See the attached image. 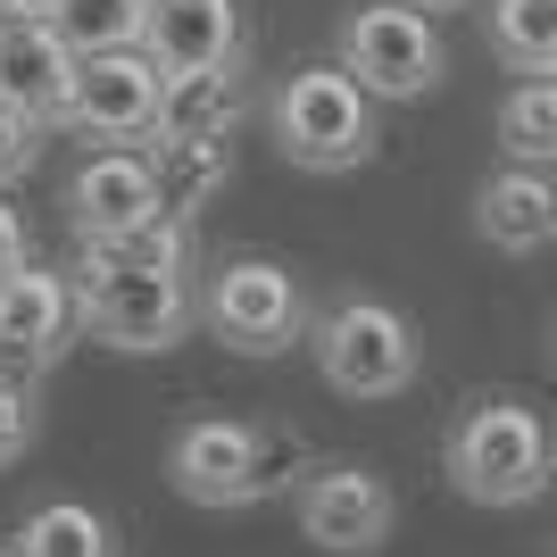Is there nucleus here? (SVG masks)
I'll list each match as a JSON object with an SVG mask.
<instances>
[{
	"mask_svg": "<svg viewBox=\"0 0 557 557\" xmlns=\"http://www.w3.org/2000/svg\"><path fill=\"white\" fill-rule=\"evenodd\" d=\"M442 466L474 508H524L557 483V433L524 399H466L442 442Z\"/></svg>",
	"mask_w": 557,
	"mask_h": 557,
	"instance_id": "nucleus-1",
	"label": "nucleus"
},
{
	"mask_svg": "<svg viewBox=\"0 0 557 557\" xmlns=\"http://www.w3.org/2000/svg\"><path fill=\"white\" fill-rule=\"evenodd\" d=\"M267 125H275V150L308 175H349V166L374 159V100L349 84L342 67H300L283 75L275 100H267Z\"/></svg>",
	"mask_w": 557,
	"mask_h": 557,
	"instance_id": "nucleus-2",
	"label": "nucleus"
},
{
	"mask_svg": "<svg viewBox=\"0 0 557 557\" xmlns=\"http://www.w3.org/2000/svg\"><path fill=\"white\" fill-rule=\"evenodd\" d=\"M308 349H317V374H325L342 399H399L424 367L417 325H408L392 300H374V292L333 300L325 317H317V333H308Z\"/></svg>",
	"mask_w": 557,
	"mask_h": 557,
	"instance_id": "nucleus-3",
	"label": "nucleus"
},
{
	"mask_svg": "<svg viewBox=\"0 0 557 557\" xmlns=\"http://www.w3.org/2000/svg\"><path fill=\"white\" fill-rule=\"evenodd\" d=\"M200 325L233 349V358H283L292 342H308V300L300 275L275 258H225L200 275Z\"/></svg>",
	"mask_w": 557,
	"mask_h": 557,
	"instance_id": "nucleus-4",
	"label": "nucleus"
},
{
	"mask_svg": "<svg viewBox=\"0 0 557 557\" xmlns=\"http://www.w3.org/2000/svg\"><path fill=\"white\" fill-rule=\"evenodd\" d=\"M333 50H342L333 67L367 100H424V92H442V75H449V50H442V34H433V17L399 9V0L349 9Z\"/></svg>",
	"mask_w": 557,
	"mask_h": 557,
	"instance_id": "nucleus-5",
	"label": "nucleus"
},
{
	"mask_svg": "<svg viewBox=\"0 0 557 557\" xmlns=\"http://www.w3.org/2000/svg\"><path fill=\"white\" fill-rule=\"evenodd\" d=\"M84 292V333L125 358H159L200 325V292L191 275H134V267H75Z\"/></svg>",
	"mask_w": 557,
	"mask_h": 557,
	"instance_id": "nucleus-6",
	"label": "nucleus"
},
{
	"mask_svg": "<svg viewBox=\"0 0 557 557\" xmlns=\"http://www.w3.org/2000/svg\"><path fill=\"white\" fill-rule=\"evenodd\" d=\"M166 483L184 491L191 508H258L275 491V449L258 424H233V417H191L175 424L166 442Z\"/></svg>",
	"mask_w": 557,
	"mask_h": 557,
	"instance_id": "nucleus-7",
	"label": "nucleus"
},
{
	"mask_svg": "<svg viewBox=\"0 0 557 557\" xmlns=\"http://www.w3.org/2000/svg\"><path fill=\"white\" fill-rule=\"evenodd\" d=\"M292 516H300V533L317 541V549L374 557L392 541V524H399V499H392V483H383L374 466L325 458V466H308L300 483H292Z\"/></svg>",
	"mask_w": 557,
	"mask_h": 557,
	"instance_id": "nucleus-8",
	"label": "nucleus"
},
{
	"mask_svg": "<svg viewBox=\"0 0 557 557\" xmlns=\"http://www.w3.org/2000/svg\"><path fill=\"white\" fill-rule=\"evenodd\" d=\"M84 342V292L59 267H25L0 292V383H34Z\"/></svg>",
	"mask_w": 557,
	"mask_h": 557,
	"instance_id": "nucleus-9",
	"label": "nucleus"
},
{
	"mask_svg": "<svg viewBox=\"0 0 557 557\" xmlns=\"http://www.w3.org/2000/svg\"><path fill=\"white\" fill-rule=\"evenodd\" d=\"M159 109H166V75L150 67L141 50L84 59V75H75V100H67V134L134 150L141 134H159Z\"/></svg>",
	"mask_w": 557,
	"mask_h": 557,
	"instance_id": "nucleus-10",
	"label": "nucleus"
},
{
	"mask_svg": "<svg viewBox=\"0 0 557 557\" xmlns=\"http://www.w3.org/2000/svg\"><path fill=\"white\" fill-rule=\"evenodd\" d=\"M75 75H84V59L50 34L42 9H34V0H9V17H0V100H17L34 125H67Z\"/></svg>",
	"mask_w": 557,
	"mask_h": 557,
	"instance_id": "nucleus-11",
	"label": "nucleus"
},
{
	"mask_svg": "<svg viewBox=\"0 0 557 557\" xmlns=\"http://www.w3.org/2000/svg\"><path fill=\"white\" fill-rule=\"evenodd\" d=\"M159 209H166V191H159L150 150H92V159L75 166V184H67L75 242H116V233L150 225Z\"/></svg>",
	"mask_w": 557,
	"mask_h": 557,
	"instance_id": "nucleus-12",
	"label": "nucleus"
},
{
	"mask_svg": "<svg viewBox=\"0 0 557 557\" xmlns=\"http://www.w3.org/2000/svg\"><path fill=\"white\" fill-rule=\"evenodd\" d=\"M141 59H150L166 84H175V75L242 67V9H233V0H150Z\"/></svg>",
	"mask_w": 557,
	"mask_h": 557,
	"instance_id": "nucleus-13",
	"label": "nucleus"
},
{
	"mask_svg": "<svg viewBox=\"0 0 557 557\" xmlns=\"http://www.w3.org/2000/svg\"><path fill=\"white\" fill-rule=\"evenodd\" d=\"M474 233L508 258L557 250V175H541V166H499V175L474 191Z\"/></svg>",
	"mask_w": 557,
	"mask_h": 557,
	"instance_id": "nucleus-14",
	"label": "nucleus"
},
{
	"mask_svg": "<svg viewBox=\"0 0 557 557\" xmlns=\"http://www.w3.org/2000/svg\"><path fill=\"white\" fill-rule=\"evenodd\" d=\"M242 109H250L242 67L175 75V84H166V109H159V141H166V150H184V141H216V150H225V134L242 125Z\"/></svg>",
	"mask_w": 557,
	"mask_h": 557,
	"instance_id": "nucleus-15",
	"label": "nucleus"
},
{
	"mask_svg": "<svg viewBox=\"0 0 557 557\" xmlns=\"http://www.w3.org/2000/svg\"><path fill=\"white\" fill-rule=\"evenodd\" d=\"M50 17V34L75 50V59H116V50H141V25H150V0H34Z\"/></svg>",
	"mask_w": 557,
	"mask_h": 557,
	"instance_id": "nucleus-16",
	"label": "nucleus"
},
{
	"mask_svg": "<svg viewBox=\"0 0 557 557\" xmlns=\"http://www.w3.org/2000/svg\"><path fill=\"white\" fill-rule=\"evenodd\" d=\"M75 267H134V275H191V216L159 209L150 225L116 233V242H84Z\"/></svg>",
	"mask_w": 557,
	"mask_h": 557,
	"instance_id": "nucleus-17",
	"label": "nucleus"
},
{
	"mask_svg": "<svg viewBox=\"0 0 557 557\" xmlns=\"http://www.w3.org/2000/svg\"><path fill=\"white\" fill-rule=\"evenodd\" d=\"M499 150L508 166H557V75H533V84H516L499 100Z\"/></svg>",
	"mask_w": 557,
	"mask_h": 557,
	"instance_id": "nucleus-18",
	"label": "nucleus"
},
{
	"mask_svg": "<svg viewBox=\"0 0 557 557\" xmlns=\"http://www.w3.org/2000/svg\"><path fill=\"white\" fill-rule=\"evenodd\" d=\"M17 549L25 557H116V533H109V516L84 508V499H42L17 524Z\"/></svg>",
	"mask_w": 557,
	"mask_h": 557,
	"instance_id": "nucleus-19",
	"label": "nucleus"
},
{
	"mask_svg": "<svg viewBox=\"0 0 557 557\" xmlns=\"http://www.w3.org/2000/svg\"><path fill=\"white\" fill-rule=\"evenodd\" d=\"M491 50H499L524 84H533V75H557V0H491Z\"/></svg>",
	"mask_w": 557,
	"mask_h": 557,
	"instance_id": "nucleus-20",
	"label": "nucleus"
},
{
	"mask_svg": "<svg viewBox=\"0 0 557 557\" xmlns=\"http://www.w3.org/2000/svg\"><path fill=\"white\" fill-rule=\"evenodd\" d=\"M150 166H159V191H166V209H175V216H191L233 175V159L216 150V141H184V150H166V141H159V159H150Z\"/></svg>",
	"mask_w": 557,
	"mask_h": 557,
	"instance_id": "nucleus-21",
	"label": "nucleus"
},
{
	"mask_svg": "<svg viewBox=\"0 0 557 557\" xmlns=\"http://www.w3.org/2000/svg\"><path fill=\"white\" fill-rule=\"evenodd\" d=\"M34 159H42V125H34L17 100H0V184H17Z\"/></svg>",
	"mask_w": 557,
	"mask_h": 557,
	"instance_id": "nucleus-22",
	"label": "nucleus"
},
{
	"mask_svg": "<svg viewBox=\"0 0 557 557\" xmlns=\"http://www.w3.org/2000/svg\"><path fill=\"white\" fill-rule=\"evenodd\" d=\"M25 449H34V399L25 383H0V466H17Z\"/></svg>",
	"mask_w": 557,
	"mask_h": 557,
	"instance_id": "nucleus-23",
	"label": "nucleus"
},
{
	"mask_svg": "<svg viewBox=\"0 0 557 557\" xmlns=\"http://www.w3.org/2000/svg\"><path fill=\"white\" fill-rule=\"evenodd\" d=\"M25 275V225H17V209L0 200V292Z\"/></svg>",
	"mask_w": 557,
	"mask_h": 557,
	"instance_id": "nucleus-24",
	"label": "nucleus"
},
{
	"mask_svg": "<svg viewBox=\"0 0 557 557\" xmlns=\"http://www.w3.org/2000/svg\"><path fill=\"white\" fill-rule=\"evenodd\" d=\"M399 9H417V17H433V9H474V0H399Z\"/></svg>",
	"mask_w": 557,
	"mask_h": 557,
	"instance_id": "nucleus-25",
	"label": "nucleus"
},
{
	"mask_svg": "<svg viewBox=\"0 0 557 557\" xmlns=\"http://www.w3.org/2000/svg\"><path fill=\"white\" fill-rule=\"evenodd\" d=\"M0 557H25V549H17V541H9V549H0Z\"/></svg>",
	"mask_w": 557,
	"mask_h": 557,
	"instance_id": "nucleus-26",
	"label": "nucleus"
},
{
	"mask_svg": "<svg viewBox=\"0 0 557 557\" xmlns=\"http://www.w3.org/2000/svg\"><path fill=\"white\" fill-rule=\"evenodd\" d=\"M549 358H557V325H549Z\"/></svg>",
	"mask_w": 557,
	"mask_h": 557,
	"instance_id": "nucleus-27",
	"label": "nucleus"
},
{
	"mask_svg": "<svg viewBox=\"0 0 557 557\" xmlns=\"http://www.w3.org/2000/svg\"><path fill=\"white\" fill-rule=\"evenodd\" d=\"M0 17H9V0H0Z\"/></svg>",
	"mask_w": 557,
	"mask_h": 557,
	"instance_id": "nucleus-28",
	"label": "nucleus"
}]
</instances>
